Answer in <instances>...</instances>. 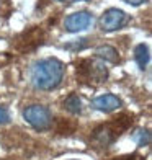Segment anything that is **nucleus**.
Here are the masks:
<instances>
[{"label": "nucleus", "instance_id": "nucleus-12", "mask_svg": "<svg viewBox=\"0 0 152 160\" xmlns=\"http://www.w3.org/2000/svg\"><path fill=\"white\" fill-rule=\"evenodd\" d=\"M134 139L137 141V144L139 145H147L150 142V132L147 129H141L139 132L134 134Z\"/></svg>", "mask_w": 152, "mask_h": 160}, {"label": "nucleus", "instance_id": "nucleus-14", "mask_svg": "<svg viewBox=\"0 0 152 160\" xmlns=\"http://www.w3.org/2000/svg\"><path fill=\"white\" fill-rule=\"evenodd\" d=\"M123 2H126V3H129V5H141V3H144V2H147V0H123Z\"/></svg>", "mask_w": 152, "mask_h": 160}, {"label": "nucleus", "instance_id": "nucleus-5", "mask_svg": "<svg viewBox=\"0 0 152 160\" xmlns=\"http://www.w3.org/2000/svg\"><path fill=\"white\" fill-rule=\"evenodd\" d=\"M23 116L26 122L38 129V131H44V129H49L51 124H53V118H51V113L48 108L41 106V105H31L28 106L26 110L23 111Z\"/></svg>", "mask_w": 152, "mask_h": 160}, {"label": "nucleus", "instance_id": "nucleus-10", "mask_svg": "<svg viewBox=\"0 0 152 160\" xmlns=\"http://www.w3.org/2000/svg\"><path fill=\"white\" fill-rule=\"evenodd\" d=\"M134 56H136V61H137V64H139V67L144 69V67L147 65V62H149V48H147L146 44L136 46Z\"/></svg>", "mask_w": 152, "mask_h": 160}, {"label": "nucleus", "instance_id": "nucleus-11", "mask_svg": "<svg viewBox=\"0 0 152 160\" xmlns=\"http://www.w3.org/2000/svg\"><path fill=\"white\" fill-rule=\"evenodd\" d=\"M64 106H66V110L69 111V113H80V110H82V101H80V98H79L77 95H69L67 98H66V101H64Z\"/></svg>", "mask_w": 152, "mask_h": 160}, {"label": "nucleus", "instance_id": "nucleus-6", "mask_svg": "<svg viewBox=\"0 0 152 160\" xmlns=\"http://www.w3.org/2000/svg\"><path fill=\"white\" fill-rule=\"evenodd\" d=\"M124 23H126V15H124V12H121L118 8L106 10L100 18V26H101V30H105V31L119 30Z\"/></svg>", "mask_w": 152, "mask_h": 160}, {"label": "nucleus", "instance_id": "nucleus-13", "mask_svg": "<svg viewBox=\"0 0 152 160\" xmlns=\"http://www.w3.org/2000/svg\"><path fill=\"white\" fill-rule=\"evenodd\" d=\"M8 121H10V114H8V111H7L5 108L0 106V124H7Z\"/></svg>", "mask_w": 152, "mask_h": 160}, {"label": "nucleus", "instance_id": "nucleus-8", "mask_svg": "<svg viewBox=\"0 0 152 160\" xmlns=\"http://www.w3.org/2000/svg\"><path fill=\"white\" fill-rule=\"evenodd\" d=\"M92 106L98 111L110 113V111L118 110V108L121 106V101L114 95H101V97H98V98H95L92 101Z\"/></svg>", "mask_w": 152, "mask_h": 160}, {"label": "nucleus", "instance_id": "nucleus-2", "mask_svg": "<svg viewBox=\"0 0 152 160\" xmlns=\"http://www.w3.org/2000/svg\"><path fill=\"white\" fill-rule=\"evenodd\" d=\"M133 122V118L128 114H121L118 118H113V121H110L108 124H103L97 128L93 131V141L98 145H110L114 142L118 136H121L123 131H126Z\"/></svg>", "mask_w": 152, "mask_h": 160}, {"label": "nucleus", "instance_id": "nucleus-15", "mask_svg": "<svg viewBox=\"0 0 152 160\" xmlns=\"http://www.w3.org/2000/svg\"><path fill=\"white\" fill-rule=\"evenodd\" d=\"M62 2H80V0H62Z\"/></svg>", "mask_w": 152, "mask_h": 160}, {"label": "nucleus", "instance_id": "nucleus-1", "mask_svg": "<svg viewBox=\"0 0 152 160\" xmlns=\"http://www.w3.org/2000/svg\"><path fill=\"white\" fill-rule=\"evenodd\" d=\"M64 65L57 59H43L31 69V80L39 90H53L61 83Z\"/></svg>", "mask_w": 152, "mask_h": 160}, {"label": "nucleus", "instance_id": "nucleus-4", "mask_svg": "<svg viewBox=\"0 0 152 160\" xmlns=\"http://www.w3.org/2000/svg\"><path fill=\"white\" fill-rule=\"evenodd\" d=\"M44 38H46L44 30L41 26H33L17 36L15 42H13V48L18 52H30V51H34L36 48H39L44 42Z\"/></svg>", "mask_w": 152, "mask_h": 160}, {"label": "nucleus", "instance_id": "nucleus-3", "mask_svg": "<svg viewBox=\"0 0 152 160\" xmlns=\"http://www.w3.org/2000/svg\"><path fill=\"white\" fill-rule=\"evenodd\" d=\"M77 77L82 82L89 83H101L108 77V70L101 62L92 61V59H84L77 64Z\"/></svg>", "mask_w": 152, "mask_h": 160}, {"label": "nucleus", "instance_id": "nucleus-9", "mask_svg": "<svg viewBox=\"0 0 152 160\" xmlns=\"http://www.w3.org/2000/svg\"><path fill=\"white\" fill-rule=\"evenodd\" d=\"M97 56L100 59H105L108 62H118V52L111 46H101L97 49Z\"/></svg>", "mask_w": 152, "mask_h": 160}, {"label": "nucleus", "instance_id": "nucleus-7", "mask_svg": "<svg viewBox=\"0 0 152 160\" xmlns=\"http://www.w3.org/2000/svg\"><path fill=\"white\" fill-rule=\"evenodd\" d=\"M92 23V15L87 12H77V13H72L70 17H67L66 23V30L70 31V33H77V31H82V30H87Z\"/></svg>", "mask_w": 152, "mask_h": 160}]
</instances>
